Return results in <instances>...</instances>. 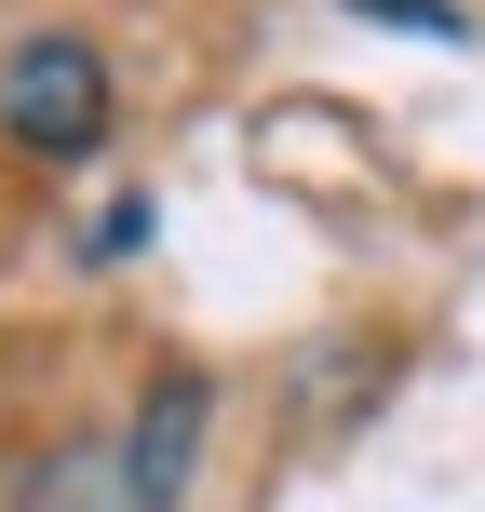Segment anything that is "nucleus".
<instances>
[{
  "mask_svg": "<svg viewBox=\"0 0 485 512\" xmlns=\"http://www.w3.org/2000/svg\"><path fill=\"white\" fill-rule=\"evenodd\" d=\"M351 14H378V27H418V41H472V14H459V0H351Z\"/></svg>",
  "mask_w": 485,
  "mask_h": 512,
  "instance_id": "3",
  "label": "nucleus"
},
{
  "mask_svg": "<svg viewBox=\"0 0 485 512\" xmlns=\"http://www.w3.org/2000/svg\"><path fill=\"white\" fill-rule=\"evenodd\" d=\"M108 122H122V81H108V54L81 41V27H27V41L0 54V135H14L27 162H95Z\"/></svg>",
  "mask_w": 485,
  "mask_h": 512,
  "instance_id": "1",
  "label": "nucleus"
},
{
  "mask_svg": "<svg viewBox=\"0 0 485 512\" xmlns=\"http://www.w3.org/2000/svg\"><path fill=\"white\" fill-rule=\"evenodd\" d=\"M203 432H216V378L203 364H162L149 391H135L122 445H108V472H122V512H176L203 486Z\"/></svg>",
  "mask_w": 485,
  "mask_h": 512,
  "instance_id": "2",
  "label": "nucleus"
}]
</instances>
